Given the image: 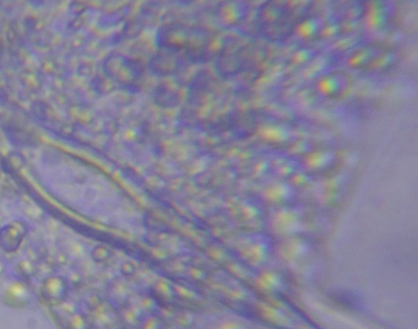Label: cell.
Masks as SVG:
<instances>
[{
	"label": "cell",
	"mask_w": 418,
	"mask_h": 329,
	"mask_svg": "<svg viewBox=\"0 0 418 329\" xmlns=\"http://www.w3.org/2000/svg\"><path fill=\"white\" fill-rule=\"evenodd\" d=\"M294 11L288 3L268 1L260 7L258 24L268 40L279 42L293 34L297 21L293 20Z\"/></svg>",
	"instance_id": "obj_1"
},
{
	"label": "cell",
	"mask_w": 418,
	"mask_h": 329,
	"mask_svg": "<svg viewBox=\"0 0 418 329\" xmlns=\"http://www.w3.org/2000/svg\"><path fill=\"white\" fill-rule=\"evenodd\" d=\"M398 53L386 45L371 43L355 49L349 56V66L356 71H382L392 67Z\"/></svg>",
	"instance_id": "obj_2"
},
{
	"label": "cell",
	"mask_w": 418,
	"mask_h": 329,
	"mask_svg": "<svg viewBox=\"0 0 418 329\" xmlns=\"http://www.w3.org/2000/svg\"><path fill=\"white\" fill-rule=\"evenodd\" d=\"M352 86V80L347 73L332 71L322 75L316 84L318 93L329 99L342 98Z\"/></svg>",
	"instance_id": "obj_3"
},
{
	"label": "cell",
	"mask_w": 418,
	"mask_h": 329,
	"mask_svg": "<svg viewBox=\"0 0 418 329\" xmlns=\"http://www.w3.org/2000/svg\"><path fill=\"white\" fill-rule=\"evenodd\" d=\"M396 6L391 1H371L365 9V20L369 28L375 30L385 29L392 22Z\"/></svg>",
	"instance_id": "obj_4"
},
{
	"label": "cell",
	"mask_w": 418,
	"mask_h": 329,
	"mask_svg": "<svg viewBox=\"0 0 418 329\" xmlns=\"http://www.w3.org/2000/svg\"><path fill=\"white\" fill-rule=\"evenodd\" d=\"M325 25L327 23L321 15L306 14L295 23L293 34L301 40H314L323 34Z\"/></svg>",
	"instance_id": "obj_5"
},
{
	"label": "cell",
	"mask_w": 418,
	"mask_h": 329,
	"mask_svg": "<svg viewBox=\"0 0 418 329\" xmlns=\"http://www.w3.org/2000/svg\"><path fill=\"white\" fill-rule=\"evenodd\" d=\"M28 233L24 221L14 220L0 229V247L9 254L16 252Z\"/></svg>",
	"instance_id": "obj_6"
},
{
	"label": "cell",
	"mask_w": 418,
	"mask_h": 329,
	"mask_svg": "<svg viewBox=\"0 0 418 329\" xmlns=\"http://www.w3.org/2000/svg\"><path fill=\"white\" fill-rule=\"evenodd\" d=\"M68 282L61 276H49L44 279L40 285V295L51 305L62 304L67 297Z\"/></svg>",
	"instance_id": "obj_7"
},
{
	"label": "cell",
	"mask_w": 418,
	"mask_h": 329,
	"mask_svg": "<svg viewBox=\"0 0 418 329\" xmlns=\"http://www.w3.org/2000/svg\"><path fill=\"white\" fill-rule=\"evenodd\" d=\"M30 291L24 282L13 281L3 289L1 300L6 305L14 308L26 307L30 301Z\"/></svg>",
	"instance_id": "obj_8"
},
{
	"label": "cell",
	"mask_w": 418,
	"mask_h": 329,
	"mask_svg": "<svg viewBox=\"0 0 418 329\" xmlns=\"http://www.w3.org/2000/svg\"><path fill=\"white\" fill-rule=\"evenodd\" d=\"M262 135L270 144H285L294 138L292 131L281 125H267L264 128Z\"/></svg>",
	"instance_id": "obj_9"
},
{
	"label": "cell",
	"mask_w": 418,
	"mask_h": 329,
	"mask_svg": "<svg viewBox=\"0 0 418 329\" xmlns=\"http://www.w3.org/2000/svg\"><path fill=\"white\" fill-rule=\"evenodd\" d=\"M336 159V153L332 150H321L310 153L307 162L314 168H325L331 166Z\"/></svg>",
	"instance_id": "obj_10"
},
{
	"label": "cell",
	"mask_w": 418,
	"mask_h": 329,
	"mask_svg": "<svg viewBox=\"0 0 418 329\" xmlns=\"http://www.w3.org/2000/svg\"><path fill=\"white\" fill-rule=\"evenodd\" d=\"M316 56L317 51L313 48H299L291 53L289 62L294 66H304L313 60Z\"/></svg>",
	"instance_id": "obj_11"
},
{
	"label": "cell",
	"mask_w": 418,
	"mask_h": 329,
	"mask_svg": "<svg viewBox=\"0 0 418 329\" xmlns=\"http://www.w3.org/2000/svg\"><path fill=\"white\" fill-rule=\"evenodd\" d=\"M19 276L28 280V279L32 278L36 273V267L30 260H21V261L16 263L15 266Z\"/></svg>",
	"instance_id": "obj_12"
}]
</instances>
